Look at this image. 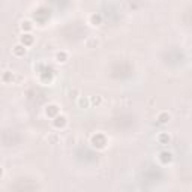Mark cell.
I'll return each instance as SVG.
<instances>
[{"mask_svg": "<svg viewBox=\"0 0 192 192\" xmlns=\"http://www.w3.org/2000/svg\"><path fill=\"white\" fill-rule=\"evenodd\" d=\"M56 108H57L56 105H50V107H47V114H56V113H57Z\"/></svg>", "mask_w": 192, "mask_h": 192, "instance_id": "7", "label": "cell"}, {"mask_svg": "<svg viewBox=\"0 0 192 192\" xmlns=\"http://www.w3.org/2000/svg\"><path fill=\"white\" fill-rule=\"evenodd\" d=\"M158 140L161 141V144H168V143L171 141V137H170L168 134H161V135L158 137Z\"/></svg>", "mask_w": 192, "mask_h": 192, "instance_id": "2", "label": "cell"}, {"mask_svg": "<svg viewBox=\"0 0 192 192\" xmlns=\"http://www.w3.org/2000/svg\"><path fill=\"white\" fill-rule=\"evenodd\" d=\"M66 125V117L65 116H56L54 119V126L56 128H60V126H65Z\"/></svg>", "mask_w": 192, "mask_h": 192, "instance_id": "1", "label": "cell"}, {"mask_svg": "<svg viewBox=\"0 0 192 192\" xmlns=\"http://www.w3.org/2000/svg\"><path fill=\"white\" fill-rule=\"evenodd\" d=\"M158 120L161 122V123H165V122L170 120V114L168 113H161V114L158 116Z\"/></svg>", "mask_w": 192, "mask_h": 192, "instance_id": "4", "label": "cell"}, {"mask_svg": "<svg viewBox=\"0 0 192 192\" xmlns=\"http://www.w3.org/2000/svg\"><path fill=\"white\" fill-rule=\"evenodd\" d=\"M14 53H15L17 56H24V54H26V47H23V45H17V47L14 48Z\"/></svg>", "mask_w": 192, "mask_h": 192, "instance_id": "3", "label": "cell"}, {"mask_svg": "<svg viewBox=\"0 0 192 192\" xmlns=\"http://www.w3.org/2000/svg\"><path fill=\"white\" fill-rule=\"evenodd\" d=\"M92 104H101V98H92Z\"/></svg>", "mask_w": 192, "mask_h": 192, "instance_id": "10", "label": "cell"}, {"mask_svg": "<svg viewBox=\"0 0 192 192\" xmlns=\"http://www.w3.org/2000/svg\"><path fill=\"white\" fill-rule=\"evenodd\" d=\"M65 59H66V54L65 53H59L57 54V62H65Z\"/></svg>", "mask_w": 192, "mask_h": 192, "instance_id": "8", "label": "cell"}, {"mask_svg": "<svg viewBox=\"0 0 192 192\" xmlns=\"http://www.w3.org/2000/svg\"><path fill=\"white\" fill-rule=\"evenodd\" d=\"M78 104H80L81 107H86V105H89V101H87V99H84V98H81L80 101H78Z\"/></svg>", "mask_w": 192, "mask_h": 192, "instance_id": "9", "label": "cell"}, {"mask_svg": "<svg viewBox=\"0 0 192 192\" xmlns=\"http://www.w3.org/2000/svg\"><path fill=\"white\" fill-rule=\"evenodd\" d=\"M2 173H3V171H2V167H0V176H2Z\"/></svg>", "mask_w": 192, "mask_h": 192, "instance_id": "11", "label": "cell"}, {"mask_svg": "<svg viewBox=\"0 0 192 192\" xmlns=\"http://www.w3.org/2000/svg\"><path fill=\"white\" fill-rule=\"evenodd\" d=\"M90 20H92L93 26H99V24H101V20H102V18H101V15L98 14V15H92V17H90Z\"/></svg>", "mask_w": 192, "mask_h": 192, "instance_id": "5", "label": "cell"}, {"mask_svg": "<svg viewBox=\"0 0 192 192\" xmlns=\"http://www.w3.org/2000/svg\"><path fill=\"white\" fill-rule=\"evenodd\" d=\"M32 38H30V35H23V39H21V42L24 44V47L26 45H29V44H32Z\"/></svg>", "mask_w": 192, "mask_h": 192, "instance_id": "6", "label": "cell"}]
</instances>
